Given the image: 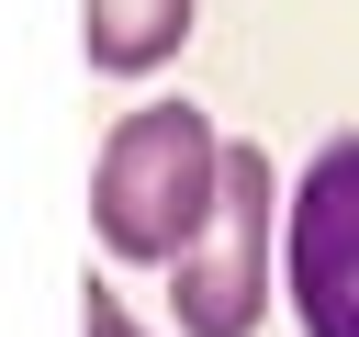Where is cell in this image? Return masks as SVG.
<instances>
[{
  "instance_id": "6da1fadb",
  "label": "cell",
  "mask_w": 359,
  "mask_h": 337,
  "mask_svg": "<svg viewBox=\"0 0 359 337\" xmlns=\"http://www.w3.org/2000/svg\"><path fill=\"white\" fill-rule=\"evenodd\" d=\"M213 180H224V135L202 101H135L101 157H90V236L135 270H168L202 213H213Z\"/></svg>"
},
{
  "instance_id": "7a4b0ae2",
  "label": "cell",
  "mask_w": 359,
  "mask_h": 337,
  "mask_svg": "<svg viewBox=\"0 0 359 337\" xmlns=\"http://www.w3.org/2000/svg\"><path fill=\"white\" fill-rule=\"evenodd\" d=\"M168 303H180V337H247L269 315V157L258 146H224L213 213L168 258Z\"/></svg>"
},
{
  "instance_id": "3957f363",
  "label": "cell",
  "mask_w": 359,
  "mask_h": 337,
  "mask_svg": "<svg viewBox=\"0 0 359 337\" xmlns=\"http://www.w3.org/2000/svg\"><path fill=\"white\" fill-rule=\"evenodd\" d=\"M280 202V281L303 337H359V135H325Z\"/></svg>"
},
{
  "instance_id": "277c9868",
  "label": "cell",
  "mask_w": 359,
  "mask_h": 337,
  "mask_svg": "<svg viewBox=\"0 0 359 337\" xmlns=\"http://www.w3.org/2000/svg\"><path fill=\"white\" fill-rule=\"evenodd\" d=\"M79 45L101 79H146L191 45V0H79Z\"/></svg>"
},
{
  "instance_id": "5b68a950",
  "label": "cell",
  "mask_w": 359,
  "mask_h": 337,
  "mask_svg": "<svg viewBox=\"0 0 359 337\" xmlns=\"http://www.w3.org/2000/svg\"><path fill=\"white\" fill-rule=\"evenodd\" d=\"M79 337H146V326L123 315V292H112V281H90V292H79Z\"/></svg>"
}]
</instances>
